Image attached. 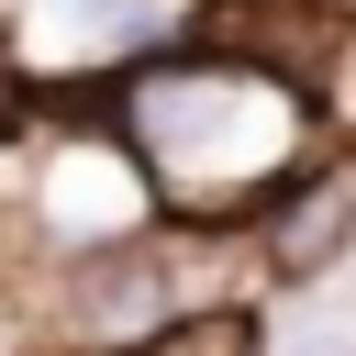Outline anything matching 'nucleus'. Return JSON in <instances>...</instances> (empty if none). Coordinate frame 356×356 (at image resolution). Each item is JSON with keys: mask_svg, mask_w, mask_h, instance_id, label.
Masks as SVG:
<instances>
[{"mask_svg": "<svg viewBox=\"0 0 356 356\" xmlns=\"http://www.w3.org/2000/svg\"><path fill=\"white\" fill-rule=\"evenodd\" d=\"M189 267H211V234H178V222L44 256V289H33L44 356H134V345H156L189 312H222V289H200Z\"/></svg>", "mask_w": 356, "mask_h": 356, "instance_id": "obj_2", "label": "nucleus"}, {"mask_svg": "<svg viewBox=\"0 0 356 356\" xmlns=\"http://www.w3.org/2000/svg\"><path fill=\"white\" fill-rule=\"evenodd\" d=\"M245 245H256V267L289 278V289L334 278V267L356 256V167H300V178L245 222Z\"/></svg>", "mask_w": 356, "mask_h": 356, "instance_id": "obj_3", "label": "nucleus"}, {"mask_svg": "<svg viewBox=\"0 0 356 356\" xmlns=\"http://www.w3.org/2000/svg\"><path fill=\"white\" fill-rule=\"evenodd\" d=\"M100 122L145 178V211H167L178 234H245L300 167H323V89L234 44L134 56Z\"/></svg>", "mask_w": 356, "mask_h": 356, "instance_id": "obj_1", "label": "nucleus"}, {"mask_svg": "<svg viewBox=\"0 0 356 356\" xmlns=\"http://www.w3.org/2000/svg\"><path fill=\"white\" fill-rule=\"evenodd\" d=\"M134 356H256V312H245V300L189 312V323H167V334H156V345H134Z\"/></svg>", "mask_w": 356, "mask_h": 356, "instance_id": "obj_5", "label": "nucleus"}, {"mask_svg": "<svg viewBox=\"0 0 356 356\" xmlns=\"http://www.w3.org/2000/svg\"><path fill=\"white\" fill-rule=\"evenodd\" d=\"M167 44V0H44L33 11V33L11 44V67L33 78H122L134 56H156Z\"/></svg>", "mask_w": 356, "mask_h": 356, "instance_id": "obj_4", "label": "nucleus"}, {"mask_svg": "<svg viewBox=\"0 0 356 356\" xmlns=\"http://www.w3.org/2000/svg\"><path fill=\"white\" fill-rule=\"evenodd\" d=\"M256 356H356V323L345 312H289V323H256Z\"/></svg>", "mask_w": 356, "mask_h": 356, "instance_id": "obj_6", "label": "nucleus"}, {"mask_svg": "<svg viewBox=\"0 0 356 356\" xmlns=\"http://www.w3.org/2000/svg\"><path fill=\"white\" fill-rule=\"evenodd\" d=\"M22 122V67H11V33H0V134Z\"/></svg>", "mask_w": 356, "mask_h": 356, "instance_id": "obj_8", "label": "nucleus"}, {"mask_svg": "<svg viewBox=\"0 0 356 356\" xmlns=\"http://www.w3.org/2000/svg\"><path fill=\"white\" fill-rule=\"evenodd\" d=\"M22 267H33V211L0 200V278H22Z\"/></svg>", "mask_w": 356, "mask_h": 356, "instance_id": "obj_7", "label": "nucleus"}, {"mask_svg": "<svg viewBox=\"0 0 356 356\" xmlns=\"http://www.w3.org/2000/svg\"><path fill=\"white\" fill-rule=\"evenodd\" d=\"M33 356H44V345H33Z\"/></svg>", "mask_w": 356, "mask_h": 356, "instance_id": "obj_9", "label": "nucleus"}]
</instances>
